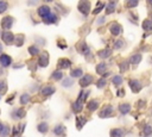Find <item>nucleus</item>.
I'll return each instance as SVG.
<instances>
[{
  "label": "nucleus",
  "mask_w": 152,
  "mask_h": 137,
  "mask_svg": "<svg viewBox=\"0 0 152 137\" xmlns=\"http://www.w3.org/2000/svg\"><path fill=\"white\" fill-rule=\"evenodd\" d=\"M77 8H78V11H80L82 14L87 15V14L89 13V11H90V2H89V1H86V0H82V1L78 2Z\"/></svg>",
  "instance_id": "nucleus-1"
},
{
  "label": "nucleus",
  "mask_w": 152,
  "mask_h": 137,
  "mask_svg": "<svg viewBox=\"0 0 152 137\" xmlns=\"http://www.w3.org/2000/svg\"><path fill=\"white\" fill-rule=\"evenodd\" d=\"M13 18L12 17H10V15H7V17H5V18H2V20H1V27L5 30V31H8L11 27H12V25H13Z\"/></svg>",
  "instance_id": "nucleus-2"
},
{
  "label": "nucleus",
  "mask_w": 152,
  "mask_h": 137,
  "mask_svg": "<svg viewBox=\"0 0 152 137\" xmlns=\"http://www.w3.org/2000/svg\"><path fill=\"white\" fill-rule=\"evenodd\" d=\"M37 64H38L39 67H42V68H44V67H46V66L49 64V54H48L46 51L42 52V55H40L39 58H38Z\"/></svg>",
  "instance_id": "nucleus-3"
},
{
  "label": "nucleus",
  "mask_w": 152,
  "mask_h": 137,
  "mask_svg": "<svg viewBox=\"0 0 152 137\" xmlns=\"http://www.w3.org/2000/svg\"><path fill=\"white\" fill-rule=\"evenodd\" d=\"M1 38H2V41L6 43V44H12V43H14V35L12 33V32H10V31H5L2 35H1Z\"/></svg>",
  "instance_id": "nucleus-4"
},
{
  "label": "nucleus",
  "mask_w": 152,
  "mask_h": 137,
  "mask_svg": "<svg viewBox=\"0 0 152 137\" xmlns=\"http://www.w3.org/2000/svg\"><path fill=\"white\" fill-rule=\"evenodd\" d=\"M76 49H77V51H78L80 54H82V55H88L89 51H90V50H89V46L87 45L86 42H80V43H77Z\"/></svg>",
  "instance_id": "nucleus-5"
},
{
  "label": "nucleus",
  "mask_w": 152,
  "mask_h": 137,
  "mask_svg": "<svg viewBox=\"0 0 152 137\" xmlns=\"http://www.w3.org/2000/svg\"><path fill=\"white\" fill-rule=\"evenodd\" d=\"M26 116V111L25 108L20 107V108H15L13 112H12V118L13 119H21Z\"/></svg>",
  "instance_id": "nucleus-6"
},
{
  "label": "nucleus",
  "mask_w": 152,
  "mask_h": 137,
  "mask_svg": "<svg viewBox=\"0 0 152 137\" xmlns=\"http://www.w3.org/2000/svg\"><path fill=\"white\" fill-rule=\"evenodd\" d=\"M91 82H93V76L89 75V74L83 75V76L80 79V86H81V87H87V86H89Z\"/></svg>",
  "instance_id": "nucleus-7"
},
{
  "label": "nucleus",
  "mask_w": 152,
  "mask_h": 137,
  "mask_svg": "<svg viewBox=\"0 0 152 137\" xmlns=\"http://www.w3.org/2000/svg\"><path fill=\"white\" fill-rule=\"evenodd\" d=\"M11 63H12V58H11V56L5 55V54L0 55V64H1L4 68L10 67V66H11Z\"/></svg>",
  "instance_id": "nucleus-8"
},
{
  "label": "nucleus",
  "mask_w": 152,
  "mask_h": 137,
  "mask_svg": "<svg viewBox=\"0 0 152 137\" xmlns=\"http://www.w3.org/2000/svg\"><path fill=\"white\" fill-rule=\"evenodd\" d=\"M55 91H56V88H55L52 85H46V86H44V87L42 88L40 93H42L43 95H45V96H49V95H52V94L55 93Z\"/></svg>",
  "instance_id": "nucleus-9"
},
{
  "label": "nucleus",
  "mask_w": 152,
  "mask_h": 137,
  "mask_svg": "<svg viewBox=\"0 0 152 137\" xmlns=\"http://www.w3.org/2000/svg\"><path fill=\"white\" fill-rule=\"evenodd\" d=\"M38 14L44 19V18H46L48 15H50L51 14V10L48 7V6H45V5H43V6H40L39 8H38Z\"/></svg>",
  "instance_id": "nucleus-10"
},
{
  "label": "nucleus",
  "mask_w": 152,
  "mask_h": 137,
  "mask_svg": "<svg viewBox=\"0 0 152 137\" xmlns=\"http://www.w3.org/2000/svg\"><path fill=\"white\" fill-rule=\"evenodd\" d=\"M112 113H113V107H112L110 105H106V106L102 108V111L100 112V117H101V118H106V117L112 116Z\"/></svg>",
  "instance_id": "nucleus-11"
},
{
  "label": "nucleus",
  "mask_w": 152,
  "mask_h": 137,
  "mask_svg": "<svg viewBox=\"0 0 152 137\" xmlns=\"http://www.w3.org/2000/svg\"><path fill=\"white\" fill-rule=\"evenodd\" d=\"M65 132H66V130H65V126H64L63 124H57V125L53 127V133H55L56 136H64Z\"/></svg>",
  "instance_id": "nucleus-12"
},
{
  "label": "nucleus",
  "mask_w": 152,
  "mask_h": 137,
  "mask_svg": "<svg viewBox=\"0 0 152 137\" xmlns=\"http://www.w3.org/2000/svg\"><path fill=\"white\" fill-rule=\"evenodd\" d=\"M57 66L61 69H66V68H70L71 67V61L68 60V58H61V60H58Z\"/></svg>",
  "instance_id": "nucleus-13"
},
{
  "label": "nucleus",
  "mask_w": 152,
  "mask_h": 137,
  "mask_svg": "<svg viewBox=\"0 0 152 137\" xmlns=\"http://www.w3.org/2000/svg\"><path fill=\"white\" fill-rule=\"evenodd\" d=\"M109 30H110V32H112L114 36H118V35H120V33H121V31H122V29H121V25H119L118 23H113V24H110V26H109Z\"/></svg>",
  "instance_id": "nucleus-14"
},
{
  "label": "nucleus",
  "mask_w": 152,
  "mask_h": 137,
  "mask_svg": "<svg viewBox=\"0 0 152 137\" xmlns=\"http://www.w3.org/2000/svg\"><path fill=\"white\" fill-rule=\"evenodd\" d=\"M129 87L134 93H137V92H139L141 89V83L138 80H131L129 81Z\"/></svg>",
  "instance_id": "nucleus-15"
},
{
  "label": "nucleus",
  "mask_w": 152,
  "mask_h": 137,
  "mask_svg": "<svg viewBox=\"0 0 152 137\" xmlns=\"http://www.w3.org/2000/svg\"><path fill=\"white\" fill-rule=\"evenodd\" d=\"M71 108H72V111H74L75 113H78V112H81L82 108H83V102H81L80 100H76V101L72 102Z\"/></svg>",
  "instance_id": "nucleus-16"
},
{
  "label": "nucleus",
  "mask_w": 152,
  "mask_h": 137,
  "mask_svg": "<svg viewBox=\"0 0 152 137\" xmlns=\"http://www.w3.org/2000/svg\"><path fill=\"white\" fill-rule=\"evenodd\" d=\"M43 21H44L45 24H53V23H56V21H57V15L51 13L50 15H48L46 18H44V19H43Z\"/></svg>",
  "instance_id": "nucleus-17"
},
{
  "label": "nucleus",
  "mask_w": 152,
  "mask_h": 137,
  "mask_svg": "<svg viewBox=\"0 0 152 137\" xmlns=\"http://www.w3.org/2000/svg\"><path fill=\"white\" fill-rule=\"evenodd\" d=\"M110 54H112V51H110L109 49H102V50H100V51L97 52V56H99L100 58H107V57L110 56Z\"/></svg>",
  "instance_id": "nucleus-18"
},
{
  "label": "nucleus",
  "mask_w": 152,
  "mask_h": 137,
  "mask_svg": "<svg viewBox=\"0 0 152 137\" xmlns=\"http://www.w3.org/2000/svg\"><path fill=\"white\" fill-rule=\"evenodd\" d=\"M70 76L71 77H82L83 76V71L81 68H75L70 71Z\"/></svg>",
  "instance_id": "nucleus-19"
},
{
  "label": "nucleus",
  "mask_w": 152,
  "mask_h": 137,
  "mask_svg": "<svg viewBox=\"0 0 152 137\" xmlns=\"http://www.w3.org/2000/svg\"><path fill=\"white\" fill-rule=\"evenodd\" d=\"M87 123V119L84 118V117H76V126H77V129L78 130H81L82 129V126L84 125Z\"/></svg>",
  "instance_id": "nucleus-20"
},
{
  "label": "nucleus",
  "mask_w": 152,
  "mask_h": 137,
  "mask_svg": "<svg viewBox=\"0 0 152 137\" xmlns=\"http://www.w3.org/2000/svg\"><path fill=\"white\" fill-rule=\"evenodd\" d=\"M97 107H99V101L97 100H90L88 102V105H87V108L89 111H95Z\"/></svg>",
  "instance_id": "nucleus-21"
},
{
  "label": "nucleus",
  "mask_w": 152,
  "mask_h": 137,
  "mask_svg": "<svg viewBox=\"0 0 152 137\" xmlns=\"http://www.w3.org/2000/svg\"><path fill=\"white\" fill-rule=\"evenodd\" d=\"M37 129H38V131H39L40 133H45V132H48V130H49V124H48V123H40V124H38Z\"/></svg>",
  "instance_id": "nucleus-22"
},
{
  "label": "nucleus",
  "mask_w": 152,
  "mask_h": 137,
  "mask_svg": "<svg viewBox=\"0 0 152 137\" xmlns=\"http://www.w3.org/2000/svg\"><path fill=\"white\" fill-rule=\"evenodd\" d=\"M124 131L121 129H114L110 131V137H124Z\"/></svg>",
  "instance_id": "nucleus-23"
},
{
  "label": "nucleus",
  "mask_w": 152,
  "mask_h": 137,
  "mask_svg": "<svg viewBox=\"0 0 152 137\" xmlns=\"http://www.w3.org/2000/svg\"><path fill=\"white\" fill-rule=\"evenodd\" d=\"M51 77H52V80L59 81V80H62V77H63V73H62L61 70H55V71L51 74Z\"/></svg>",
  "instance_id": "nucleus-24"
},
{
  "label": "nucleus",
  "mask_w": 152,
  "mask_h": 137,
  "mask_svg": "<svg viewBox=\"0 0 152 137\" xmlns=\"http://www.w3.org/2000/svg\"><path fill=\"white\" fill-rule=\"evenodd\" d=\"M129 110H131V106H129L128 104H121V105H119V111H120L122 114L128 113Z\"/></svg>",
  "instance_id": "nucleus-25"
},
{
  "label": "nucleus",
  "mask_w": 152,
  "mask_h": 137,
  "mask_svg": "<svg viewBox=\"0 0 152 137\" xmlns=\"http://www.w3.org/2000/svg\"><path fill=\"white\" fill-rule=\"evenodd\" d=\"M24 41H25L24 35H19V36H17V37L14 38V43H15L17 46H21V45L24 44Z\"/></svg>",
  "instance_id": "nucleus-26"
},
{
  "label": "nucleus",
  "mask_w": 152,
  "mask_h": 137,
  "mask_svg": "<svg viewBox=\"0 0 152 137\" xmlns=\"http://www.w3.org/2000/svg\"><path fill=\"white\" fill-rule=\"evenodd\" d=\"M106 69H107L106 64H104V63H100V64H97V67H96V73L100 74V75H103L104 71H106Z\"/></svg>",
  "instance_id": "nucleus-27"
},
{
  "label": "nucleus",
  "mask_w": 152,
  "mask_h": 137,
  "mask_svg": "<svg viewBox=\"0 0 152 137\" xmlns=\"http://www.w3.org/2000/svg\"><path fill=\"white\" fill-rule=\"evenodd\" d=\"M27 50H28L30 55H32V56H36V55H38V52H39V48H38V46H34V45L28 46Z\"/></svg>",
  "instance_id": "nucleus-28"
},
{
  "label": "nucleus",
  "mask_w": 152,
  "mask_h": 137,
  "mask_svg": "<svg viewBox=\"0 0 152 137\" xmlns=\"http://www.w3.org/2000/svg\"><path fill=\"white\" fill-rule=\"evenodd\" d=\"M140 60H141V56H140V55H133V56L129 58V62L133 63V64H137V63L140 62Z\"/></svg>",
  "instance_id": "nucleus-29"
},
{
  "label": "nucleus",
  "mask_w": 152,
  "mask_h": 137,
  "mask_svg": "<svg viewBox=\"0 0 152 137\" xmlns=\"http://www.w3.org/2000/svg\"><path fill=\"white\" fill-rule=\"evenodd\" d=\"M142 133H144V136H151V135H152V126H151L150 124H147V125L145 126Z\"/></svg>",
  "instance_id": "nucleus-30"
},
{
  "label": "nucleus",
  "mask_w": 152,
  "mask_h": 137,
  "mask_svg": "<svg viewBox=\"0 0 152 137\" xmlns=\"http://www.w3.org/2000/svg\"><path fill=\"white\" fill-rule=\"evenodd\" d=\"M113 83H114L115 86H120V85L122 83V77H121L120 75H115V76L113 77Z\"/></svg>",
  "instance_id": "nucleus-31"
},
{
  "label": "nucleus",
  "mask_w": 152,
  "mask_h": 137,
  "mask_svg": "<svg viewBox=\"0 0 152 137\" xmlns=\"http://www.w3.org/2000/svg\"><path fill=\"white\" fill-rule=\"evenodd\" d=\"M6 89H7V83H6L5 80H1V81H0V94L5 93Z\"/></svg>",
  "instance_id": "nucleus-32"
},
{
  "label": "nucleus",
  "mask_w": 152,
  "mask_h": 137,
  "mask_svg": "<svg viewBox=\"0 0 152 137\" xmlns=\"http://www.w3.org/2000/svg\"><path fill=\"white\" fill-rule=\"evenodd\" d=\"M72 83H74V81L70 77H66L63 80V87H70V86H72Z\"/></svg>",
  "instance_id": "nucleus-33"
},
{
  "label": "nucleus",
  "mask_w": 152,
  "mask_h": 137,
  "mask_svg": "<svg viewBox=\"0 0 152 137\" xmlns=\"http://www.w3.org/2000/svg\"><path fill=\"white\" fill-rule=\"evenodd\" d=\"M28 99H30V96H28V94H23L21 96H20V104L21 105H25L26 102H28Z\"/></svg>",
  "instance_id": "nucleus-34"
},
{
  "label": "nucleus",
  "mask_w": 152,
  "mask_h": 137,
  "mask_svg": "<svg viewBox=\"0 0 152 137\" xmlns=\"http://www.w3.org/2000/svg\"><path fill=\"white\" fill-rule=\"evenodd\" d=\"M102 8H104V4H102V2H97V7L93 11V14H97Z\"/></svg>",
  "instance_id": "nucleus-35"
},
{
  "label": "nucleus",
  "mask_w": 152,
  "mask_h": 137,
  "mask_svg": "<svg viewBox=\"0 0 152 137\" xmlns=\"http://www.w3.org/2000/svg\"><path fill=\"white\" fill-rule=\"evenodd\" d=\"M8 7V4L6 1H0V13H4Z\"/></svg>",
  "instance_id": "nucleus-36"
},
{
  "label": "nucleus",
  "mask_w": 152,
  "mask_h": 137,
  "mask_svg": "<svg viewBox=\"0 0 152 137\" xmlns=\"http://www.w3.org/2000/svg\"><path fill=\"white\" fill-rule=\"evenodd\" d=\"M114 8H115V2L112 1V2L108 4V6H107V11H106V12L109 14V13H112V12L114 11Z\"/></svg>",
  "instance_id": "nucleus-37"
},
{
  "label": "nucleus",
  "mask_w": 152,
  "mask_h": 137,
  "mask_svg": "<svg viewBox=\"0 0 152 137\" xmlns=\"http://www.w3.org/2000/svg\"><path fill=\"white\" fill-rule=\"evenodd\" d=\"M142 26H144L145 30H152V21L151 20H145Z\"/></svg>",
  "instance_id": "nucleus-38"
},
{
  "label": "nucleus",
  "mask_w": 152,
  "mask_h": 137,
  "mask_svg": "<svg viewBox=\"0 0 152 137\" xmlns=\"http://www.w3.org/2000/svg\"><path fill=\"white\" fill-rule=\"evenodd\" d=\"M8 133H10V127H8V126H4V129H2L1 132H0V136H1V137H6Z\"/></svg>",
  "instance_id": "nucleus-39"
},
{
  "label": "nucleus",
  "mask_w": 152,
  "mask_h": 137,
  "mask_svg": "<svg viewBox=\"0 0 152 137\" xmlns=\"http://www.w3.org/2000/svg\"><path fill=\"white\" fill-rule=\"evenodd\" d=\"M104 85H106V80H104V77H102V79H100V80L97 81V87H99V88H102Z\"/></svg>",
  "instance_id": "nucleus-40"
},
{
  "label": "nucleus",
  "mask_w": 152,
  "mask_h": 137,
  "mask_svg": "<svg viewBox=\"0 0 152 137\" xmlns=\"http://www.w3.org/2000/svg\"><path fill=\"white\" fill-rule=\"evenodd\" d=\"M57 45H58L61 49H65V48H66V43H64L62 39H61V41H57Z\"/></svg>",
  "instance_id": "nucleus-41"
},
{
  "label": "nucleus",
  "mask_w": 152,
  "mask_h": 137,
  "mask_svg": "<svg viewBox=\"0 0 152 137\" xmlns=\"http://www.w3.org/2000/svg\"><path fill=\"white\" fill-rule=\"evenodd\" d=\"M122 45H124V41H116V42H115V44H114V48L120 49Z\"/></svg>",
  "instance_id": "nucleus-42"
},
{
  "label": "nucleus",
  "mask_w": 152,
  "mask_h": 137,
  "mask_svg": "<svg viewBox=\"0 0 152 137\" xmlns=\"http://www.w3.org/2000/svg\"><path fill=\"white\" fill-rule=\"evenodd\" d=\"M137 5H138V1H128L127 2L128 7H133V6H137Z\"/></svg>",
  "instance_id": "nucleus-43"
},
{
  "label": "nucleus",
  "mask_w": 152,
  "mask_h": 137,
  "mask_svg": "<svg viewBox=\"0 0 152 137\" xmlns=\"http://www.w3.org/2000/svg\"><path fill=\"white\" fill-rule=\"evenodd\" d=\"M124 94H125V91L124 89H119L118 91V96H124Z\"/></svg>",
  "instance_id": "nucleus-44"
},
{
  "label": "nucleus",
  "mask_w": 152,
  "mask_h": 137,
  "mask_svg": "<svg viewBox=\"0 0 152 137\" xmlns=\"http://www.w3.org/2000/svg\"><path fill=\"white\" fill-rule=\"evenodd\" d=\"M126 64H127V63H126V62H125V63H122V64H121V70H126V67H125V66H126Z\"/></svg>",
  "instance_id": "nucleus-45"
},
{
  "label": "nucleus",
  "mask_w": 152,
  "mask_h": 137,
  "mask_svg": "<svg viewBox=\"0 0 152 137\" xmlns=\"http://www.w3.org/2000/svg\"><path fill=\"white\" fill-rule=\"evenodd\" d=\"M2 129H4V125H2V123L0 122V132H1V130H2Z\"/></svg>",
  "instance_id": "nucleus-46"
},
{
  "label": "nucleus",
  "mask_w": 152,
  "mask_h": 137,
  "mask_svg": "<svg viewBox=\"0 0 152 137\" xmlns=\"http://www.w3.org/2000/svg\"><path fill=\"white\" fill-rule=\"evenodd\" d=\"M2 51V45H1V43H0V52Z\"/></svg>",
  "instance_id": "nucleus-47"
},
{
  "label": "nucleus",
  "mask_w": 152,
  "mask_h": 137,
  "mask_svg": "<svg viewBox=\"0 0 152 137\" xmlns=\"http://www.w3.org/2000/svg\"><path fill=\"white\" fill-rule=\"evenodd\" d=\"M151 21H152V20H151Z\"/></svg>",
  "instance_id": "nucleus-48"
}]
</instances>
